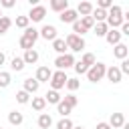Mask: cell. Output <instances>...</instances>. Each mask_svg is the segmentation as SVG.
Returning <instances> with one entry per match:
<instances>
[{
    "instance_id": "cell-38",
    "label": "cell",
    "mask_w": 129,
    "mask_h": 129,
    "mask_svg": "<svg viewBox=\"0 0 129 129\" xmlns=\"http://www.w3.org/2000/svg\"><path fill=\"white\" fill-rule=\"evenodd\" d=\"M79 20H81V24H83L87 30H91V28L95 26V20H93L91 16H83V18H79Z\"/></svg>"
},
{
    "instance_id": "cell-37",
    "label": "cell",
    "mask_w": 129,
    "mask_h": 129,
    "mask_svg": "<svg viewBox=\"0 0 129 129\" xmlns=\"http://www.w3.org/2000/svg\"><path fill=\"white\" fill-rule=\"evenodd\" d=\"M56 129H73V121L69 117H62L58 123H56Z\"/></svg>"
},
{
    "instance_id": "cell-10",
    "label": "cell",
    "mask_w": 129,
    "mask_h": 129,
    "mask_svg": "<svg viewBox=\"0 0 129 129\" xmlns=\"http://www.w3.org/2000/svg\"><path fill=\"white\" fill-rule=\"evenodd\" d=\"M113 56H115V58H119V60H125V58L129 56V46H127L125 42L115 44V46H113Z\"/></svg>"
},
{
    "instance_id": "cell-40",
    "label": "cell",
    "mask_w": 129,
    "mask_h": 129,
    "mask_svg": "<svg viewBox=\"0 0 129 129\" xmlns=\"http://www.w3.org/2000/svg\"><path fill=\"white\" fill-rule=\"evenodd\" d=\"M119 71H121V75H129V60H127V58H125V60H121Z\"/></svg>"
},
{
    "instance_id": "cell-30",
    "label": "cell",
    "mask_w": 129,
    "mask_h": 129,
    "mask_svg": "<svg viewBox=\"0 0 129 129\" xmlns=\"http://www.w3.org/2000/svg\"><path fill=\"white\" fill-rule=\"evenodd\" d=\"M16 103H20V105H28V103H30V95H28L26 91H18V93H16Z\"/></svg>"
},
{
    "instance_id": "cell-43",
    "label": "cell",
    "mask_w": 129,
    "mask_h": 129,
    "mask_svg": "<svg viewBox=\"0 0 129 129\" xmlns=\"http://www.w3.org/2000/svg\"><path fill=\"white\" fill-rule=\"evenodd\" d=\"M4 62H6V54H4V52H2V50H0V67H2V64H4Z\"/></svg>"
},
{
    "instance_id": "cell-20",
    "label": "cell",
    "mask_w": 129,
    "mask_h": 129,
    "mask_svg": "<svg viewBox=\"0 0 129 129\" xmlns=\"http://www.w3.org/2000/svg\"><path fill=\"white\" fill-rule=\"evenodd\" d=\"M60 99H62V97H60V93H58V91H52V89L44 95V101H46V103H50V105H58V103H60Z\"/></svg>"
},
{
    "instance_id": "cell-19",
    "label": "cell",
    "mask_w": 129,
    "mask_h": 129,
    "mask_svg": "<svg viewBox=\"0 0 129 129\" xmlns=\"http://www.w3.org/2000/svg\"><path fill=\"white\" fill-rule=\"evenodd\" d=\"M69 8V0H52L50 2V10H54V12H64Z\"/></svg>"
},
{
    "instance_id": "cell-15",
    "label": "cell",
    "mask_w": 129,
    "mask_h": 129,
    "mask_svg": "<svg viewBox=\"0 0 129 129\" xmlns=\"http://www.w3.org/2000/svg\"><path fill=\"white\" fill-rule=\"evenodd\" d=\"M24 64H36L38 62V50L36 48H30V50H24V56H22Z\"/></svg>"
},
{
    "instance_id": "cell-5",
    "label": "cell",
    "mask_w": 129,
    "mask_h": 129,
    "mask_svg": "<svg viewBox=\"0 0 129 129\" xmlns=\"http://www.w3.org/2000/svg\"><path fill=\"white\" fill-rule=\"evenodd\" d=\"M30 22H42L44 16H46V6L42 4H36V6H30V12L26 14Z\"/></svg>"
},
{
    "instance_id": "cell-3",
    "label": "cell",
    "mask_w": 129,
    "mask_h": 129,
    "mask_svg": "<svg viewBox=\"0 0 129 129\" xmlns=\"http://www.w3.org/2000/svg\"><path fill=\"white\" fill-rule=\"evenodd\" d=\"M73 64H75V56H73L71 52L58 54V56L54 58V67H56V71H64V73H67V69H71Z\"/></svg>"
},
{
    "instance_id": "cell-14",
    "label": "cell",
    "mask_w": 129,
    "mask_h": 129,
    "mask_svg": "<svg viewBox=\"0 0 129 129\" xmlns=\"http://www.w3.org/2000/svg\"><path fill=\"white\" fill-rule=\"evenodd\" d=\"M93 8H95V6H93L91 2H87V0H85V2H79V6H77L75 10H77V14H81V18H83V16H91Z\"/></svg>"
},
{
    "instance_id": "cell-21",
    "label": "cell",
    "mask_w": 129,
    "mask_h": 129,
    "mask_svg": "<svg viewBox=\"0 0 129 129\" xmlns=\"http://www.w3.org/2000/svg\"><path fill=\"white\" fill-rule=\"evenodd\" d=\"M30 105H32V109L34 111H44V107H46V101H44V97H32L30 99Z\"/></svg>"
},
{
    "instance_id": "cell-34",
    "label": "cell",
    "mask_w": 129,
    "mask_h": 129,
    "mask_svg": "<svg viewBox=\"0 0 129 129\" xmlns=\"http://www.w3.org/2000/svg\"><path fill=\"white\" fill-rule=\"evenodd\" d=\"M64 87L73 93V91H77V89L81 87V83H79V79H77V77H73V79H67V85H64Z\"/></svg>"
},
{
    "instance_id": "cell-9",
    "label": "cell",
    "mask_w": 129,
    "mask_h": 129,
    "mask_svg": "<svg viewBox=\"0 0 129 129\" xmlns=\"http://www.w3.org/2000/svg\"><path fill=\"white\" fill-rule=\"evenodd\" d=\"M58 18H60V22H64V24H73L75 20H79V14H77L75 8H67L64 12L58 14Z\"/></svg>"
},
{
    "instance_id": "cell-35",
    "label": "cell",
    "mask_w": 129,
    "mask_h": 129,
    "mask_svg": "<svg viewBox=\"0 0 129 129\" xmlns=\"http://www.w3.org/2000/svg\"><path fill=\"white\" fill-rule=\"evenodd\" d=\"M56 111H58V115H60V117H69L73 109H71V107H67V105H64V103L60 101V103L56 105Z\"/></svg>"
},
{
    "instance_id": "cell-2",
    "label": "cell",
    "mask_w": 129,
    "mask_h": 129,
    "mask_svg": "<svg viewBox=\"0 0 129 129\" xmlns=\"http://www.w3.org/2000/svg\"><path fill=\"white\" fill-rule=\"evenodd\" d=\"M105 71H107V64L105 62H95L89 71H87V79L91 83H99L103 77H105Z\"/></svg>"
},
{
    "instance_id": "cell-24",
    "label": "cell",
    "mask_w": 129,
    "mask_h": 129,
    "mask_svg": "<svg viewBox=\"0 0 129 129\" xmlns=\"http://www.w3.org/2000/svg\"><path fill=\"white\" fill-rule=\"evenodd\" d=\"M10 26H12V18H10V16H2V18H0V36L6 34Z\"/></svg>"
},
{
    "instance_id": "cell-39",
    "label": "cell",
    "mask_w": 129,
    "mask_h": 129,
    "mask_svg": "<svg viewBox=\"0 0 129 129\" xmlns=\"http://www.w3.org/2000/svg\"><path fill=\"white\" fill-rule=\"evenodd\" d=\"M111 6H113V0H99V2H97V8H101V10H105V12H107Z\"/></svg>"
},
{
    "instance_id": "cell-25",
    "label": "cell",
    "mask_w": 129,
    "mask_h": 129,
    "mask_svg": "<svg viewBox=\"0 0 129 129\" xmlns=\"http://www.w3.org/2000/svg\"><path fill=\"white\" fill-rule=\"evenodd\" d=\"M93 30H95V34H97V36H103V38H105V34H107V30H109V26H107L105 22H95Z\"/></svg>"
},
{
    "instance_id": "cell-41",
    "label": "cell",
    "mask_w": 129,
    "mask_h": 129,
    "mask_svg": "<svg viewBox=\"0 0 129 129\" xmlns=\"http://www.w3.org/2000/svg\"><path fill=\"white\" fill-rule=\"evenodd\" d=\"M16 2L14 0H0V8H14Z\"/></svg>"
},
{
    "instance_id": "cell-18",
    "label": "cell",
    "mask_w": 129,
    "mask_h": 129,
    "mask_svg": "<svg viewBox=\"0 0 129 129\" xmlns=\"http://www.w3.org/2000/svg\"><path fill=\"white\" fill-rule=\"evenodd\" d=\"M38 127L40 129H50L52 127V117L48 113H40L38 115Z\"/></svg>"
},
{
    "instance_id": "cell-28",
    "label": "cell",
    "mask_w": 129,
    "mask_h": 129,
    "mask_svg": "<svg viewBox=\"0 0 129 129\" xmlns=\"http://www.w3.org/2000/svg\"><path fill=\"white\" fill-rule=\"evenodd\" d=\"M85 32H89V30H87V28L81 24V20H75V22H73V34H77V36H83Z\"/></svg>"
},
{
    "instance_id": "cell-36",
    "label": "cell",
    "mask_w": 129,
    "mask_h": 129,
    "mask_svg": "<svg viewBox=\"0 0 129 129\" xmlns=\"http://www.w3.org/2000/svg\"><path fill=\"white\" fill-rule=\"evenodd\" d=\"M73 69H75V73H77V75H87V71H89V67H85L81 60H75Z\"/></svg>"
},
{
    "instance_id": "cell-17",
    "label": "cell",
    "mask_w": 129,
    "mask_h": 129,
    "mask_svg": "<svg viewBox=\"0 0 129 129\" xmlns=\"http://www.w3.org/2000/svg\"><path fill=\"white\" fill-rule=\"evenodd\" d=\"M52 50L56 52V54H64L69 48H67V42H64V38H54L52 40Z\"/></svg>"
},
{
    "instance_id": "cell-4",
    "label": "cell",
    "mask_w": 129,
    "mask_h": 129,
    "mask_svg": "<svg viewBox=\"0 0 129 129\" xmlns=\"http://www.w3.org/2000/svg\"><path fill=\"white\" fill-rule=\"evenodd\" d=\"M67 73L64 71H54L52 73V77H50V81H48V85H50V89L52 91H60L64 85H67Z\"/></svg>"
},
{
    "instance_id": "cell-26",
    "label": "cell",
    "mask_w": 129,
    "mask_h": 129,
    "mask_svg": "<svg viewBox=\"0 0 129 129\" xmlns=\"http://www.w3.org/2000/svg\"><path fill=\"white\" fill-rule=\"evenodd\" d=\"M81 62H83L85 67H89V69H91V67L97 62V58H95V54H93V52H85V54H83V58H81Z\"/></svg>"
},
{
    "instance_id": "cell-8",
    "label": "cell",
    "mask_w": 129,
    "mask_h": 129,
    "mask_svg": "<svg viewBox=\"0 0 129 129\" xmlns=\"http://www.w3.org/2000/svg\"><path fill=\"white\" fill-rule=\"evenodd\" d=\"M38 89H40V83H38L34 77H28V79H24V83H22V91H26L28 95H34Z\"/></svg>"
},
{
    "instance_id": "cell-46",
    "label": "cell",
    "mask_w": 129,
    "mask_h": 129,
    "mask_svg": "<svg viewBox=\"0 0 129 129\" xmlns=\"http://www.w3.org/2000/svg\"><path fill=\"white\" fill-rule=\"evenodd\" d=\"M0 129H4V127H0Z\"/></svg>"
},
{
    "instance_id": "cell-13",
    "label": "cell",
    "mask_w": 129,
    "mask_h": 129,
    "mask_svg": "<svg viewBox=\"0 0 129 129\" xmlns=\"http://www.w3.org/2000/svg\"><path fill=\"white\" fill-rule=\"evenodd\" d=\"M105 40H107L111 46H115V44H119V42H121V32H119V30H115V28H109V30H107V34H105Z\"/></svg>"
},
{
    "instance_id": "cell-6",
    "label": "cell",
    "mask_w": 129,
    "mask_h": 129,
    "mask_svg": "<svg viewBox=\"0 0 129 129\" xmlns=\"http://www.w3.org/2000/svg\"><path fill=\"white\" fill-rule=\"evenodd\" d=\"M38 36L52 42L54 38H58V36H56V26H54V24H44V26L38 30Z\"/></svg>"
},
{
    "instance_id": "cell-23",
    "label": "cell",
    "mask_w": 129,
    "mask_h": 129,
    "mask_svg": "<svg viewBox=\"0 0 129 129\" xmlns=\"http://www.w3.org/2000/svg\"><path fill=\"white\" fill-rule=\"evenodd\" d=\"M91 18H93L95 22H105V20H107V12H105V10H101V8H93Z\"/></svg>"
},
{
    "instance_id": "cell-27",
    "label": "cell",
    "mask_w": 129,
    "mask_h": 129,
    "mask_svg": "<svg viewBox=\"0 0 129 129\" xmlns=\"http://www.w3.org/2000/svg\"><path fill=\"white\" fill-rule=\"evenodd\" d=\"M60 101H62V103H64L67 107H71V109H75V107H77V103H79V99H77V97H75L73 93H69L67 97H62Z\"/></svg>"
},
{
    "instance_id": "cell-33",
    "label": "cell",
    "mask_w": 129,
    "mask_h": 129,
    "mask_svg": "<svg viewBox=\"0 0 129 129\" xmlns=\"http://www.w3.org/2000/svg\"><path fill=\"white\" fill-rule=\"evenodd\" d=\"M18 44H20V48H24V50H30V48H34V42H32L30 38H26V36H20Z\"/></svg>"
},
{
    "instance_id": "cell-12",
    "label": "cell",
    "mask_w": 129,
    "mask_h": 129,
    "mask_svg": "<svg viewBox=\"0 0 129 129\" xmlns=\"http://www.w3.org/2000/svg\"><path fill=\"white\" fill-rule=\"evenodd\" d=\"M123 123H125V115L123 113H111V117H109V127L111 129H121Z\"/></svg>"
},
{
    "instance_id": "cell-42",
    "label": "cell",
    "mask_w": 129,
    "mask_h": 129,
    "mask_svg": "<svg viewBox=\"0 0 129 129\" xmlns=\"http://www.w3.org/2000/svg\"><path fill=\"white\" fill-rule=\"evenodd\" d=\"M95 129H111V127H109V123H107V121H101V123H97V127H95Z\"/></svg>"
},
{
    "instance_id": "cell-29",
    "label": "cell",
    "mask_w": 129,
    "mask_h": 129,
    "mask_svg": "<svg viewBox=\"0 0 129 129\" xmlns=\"http://www.w3.org/2000/svg\"><path fill=\"white\" fill-rule=\"evenodd\" d=\"M22 36H26V38H30L32 42H36V40H38V30H36L34 26H28V28L24 30V34H22Z\"/></svg>"
},
{
    "instance_id": "cell-45",
    "label": "cell",
    "mask_w": 129,
    "mask_h": 129,
    "mask_svg": "<svg viewBox=\"0 0 129 129\" xmlns=\"http://www.w3.org/2000/svg\"><path fill=\"white\" fill-rule=\"evenodd\" d=\"M2 16H4V14H2V8H0V18H2Z\"/></svg>"
},
{
    "instance_id": "cell-11",
    "label": "cell",
    "mask_w": 129,
    "mask_h": 129,
    "mask_svg": "<svg viewBox=\"0 0 129 129\" xmlns=\"http://www.w3.org/2000/svg\"><path fill=\"white\" fill-rule=\"evenodd\" d=\"M50 77H52V71H50L48 67H38V69H36L34 79H36L38 83H48V81H50Z\"/></svg>"
},
{
    "instance_id": "cell-22",
    "label": "cell",
    "mask_w": 129,
    "mask_h": 129,
    "mask_svg": "<svg viewBox=\"0 0 129 129\" xmlns=\"http://www.w3.org/2000/svg\"><path fill=\"white\" fill-rule=\"evenodd\" d=\"M24 67H26V64H24L22 56H14V58L10 60V71H14V73H20Z\"/></svg>"
},
{
    "instance_id": "cell-7",
    "label": "cell",
    "mask_w": 129,
    "mask_h": 129,
    "mask_svg": "<svg viewBox=\"0 0 129 129\" xmlns=\"http://www.w3.org/2000/svg\"><path fill=\"white\" fill-rule=\"evenodd\" d=\"M105 77L113 83V85H117V83H121V79H123V75H121V71H119V67L117 64H111V67H107V71H105Z\"/></svg>"
},
{
    "instance_id": "cell-1",
    "label": "cell",
    "mask_w": 129,
    "mask_h": 129,
    "mask_svg": "<svg viewBox=\"0 0 129 129\" xmlns=\"http://www.w3.org/2000/svg\"><path fill=\"white\" fill-rule=\"evenodd\" d=\"M64 42H67V48L71 50V54L73 52H81L83 48H85V38L83 36H77V34H67V38H64Z\"/></svg>"
},
{
    "instance_id": "cell-32",
    "label": "cell",
    "mask_w": 129,
    "mask_h": 129,
    "mask_svg": "<svg viewBox=\"0 0 129 129\" xmlns=\"http://www.w3.org/2000/svg\"><path fill=\"white\" fill-rule=\"evenodd\" d=\"M10 81H12V77H10V73H6V71H2V73H0V89H6V87L10 85Z\"/></svg>"
},
{
    "instance_id": "cell-44",
    "label": "cell",
    "mask_w": 129,
    "mask_h": 129,
    "mask_svg": "<svg viewBox=\"0 0 129 129\" xmlns=\"http://www.w3.org/2000/svg\"><path fill=\"white\" fill-rule=\"evenodd\" d=\"M73 129H85V127H81V125H77V127H75V125H73Z\"/></svg>"
},
{
    "instance_id": "cell-16",
    "label": "cell",
    "mask_w": 129,
    "mask_h": 129,
    "mask_svg": "<svg viewBox=\"0 0 129 129\" xmlns=\"http://www.w3.org/2000/svg\"><path fill=\"white\" fill-rule=\"evenodd\" d=\"M22 121H24V115H22L20 111L14 109V111L8 113V123H10V125H16V127H18V125H22Z\"/></svg>"
},
{
    "instance_id": "cell-31",
    "label": "cell",
    "mask_w": 129,
    "mask_h": 129,
    "mask_svg": "<svg viewBox=\"0 0 129 129\" xmlns=\"http://www.w3.org/2000/svg\"><path fill=\"white\" fill-rule=\"evenodd\" d=\"M16 26H18V28H22V30H26V28L30 26L28 16H26V14H24V16H16Z\"/></svg>"
}]
</instances>
